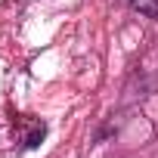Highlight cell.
<instances>
[{"mask_svg": "<svg viewBox=\"0 0 158 158\" xmlns=\"http://www.w3.org/2000/svg\"><path fill=\"white\" fill-rule=\"evenodd\" d=\"M130 3H133V0H130Z\"/></svg>", "mask_w": 158, "mask_h": 158, "instance_id": "obj_1", "label": "cell"}]
</instances>
